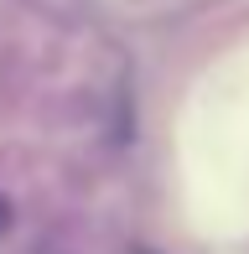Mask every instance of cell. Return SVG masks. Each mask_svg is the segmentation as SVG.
<instances>
[{"label":"cell","mask_w":249,"mask_h":254,"mask_svg":"<svg viewBox=\"0 0 249 254\" xmlns=\"http://www.w3.org/2000/svg\"><path fill=\"white\" fill-rule=\"evenodd\" d=\"M10 223H16V213H10V197H5V192H0V239L10 234Z\"/></svg>","instance_id":"1"}]
</instances>
